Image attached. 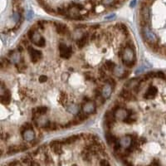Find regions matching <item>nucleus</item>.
I'll list each match as a JSON object with an SVG mask.
<instances>
[{"label": "nucleus", "instance_id": "dca6fc26", "mask_svg": "<svg viewBox=\"0 0 166 166\" xmlns=\"http://www.w3.org/2000/svg\"><path fill=\"white\" fill-rule=\"evenodd\" d=\"M54 24H55V27H56V30H57V32L59 34L66 35L69 33L68 28L65 24L60 23H55Z\"/></svg>", "mask_w": 166, "mask_h": 166}, {"label": "nucleus", "instance_id": "20e7f679", "mask_svg": "<svg viewBox=\"0 0 166 166\" xmlns=\"http://www.w3.org/2000/svg\"><path fill=\"white\" fill-rule=\"evenodd\" d=\"M140 17H141V25H142V27L146 26L147 23H149V17H150V11H149V6L141 3Z\"/></svg>", "mask_w": 166, "mask_h": 166}, {"label": "nucleus", "instance_id": "f3484780", "mask_svg": "<svg viewBox=\"0 0 166 166\" xmlns=\"http://www.w3.org/2000/svg\"><path fill=\"white\" fill-rule=\"evenodd\" d=\"M81 138L80 135H73V136H70V137L64 139L63 140V144H71L75 143L76 140H79Z\"/></svg>", "mask_w": 166, "mask_h": 166}, {"label": "nucleus", "instance_id": "7ed1b4c3", "mask_svg": "<svg viewBox=\"0 0 166 166\" xmlns=\"http://www.w3.org/2000/svg\"><path fill=\"white\" fill-rule=\"evenodd\" d=\"M141 33H142V36H143L144 40L146 41L148 44H155V43H157L156 35L149 29V28L147 25L142 27Z\"/></svg>", "mask_w": 166, "mask_h": 166}, {"label": "nucleus", "instance_id": "a878e982", "mask_svg": "<svg viewBox=\"0 0 166 166\" xmlns=\"http://www.w3.org/2000/svg\"><path fill=\"white\" fill-rule=\"evenodd\" d=\"M21 165V163H17V161H13L9 164V165Z\"/></svg>", "mask_w": 166, "mask_h": 166}, {"label": "nucleus", "instance_id": "2eb2a0df", "mask_svg": "<svg viewBox=\"0 0 166 166\" xmlns=\"http://www.w3.org/2000/svg\"><path fill=\"white\" fill-rule=\"evenodd\" d=\"M90 40V34L88 33H84V35L81 37V38L76 42V45L79 48H82L86 46V44L88 43V41Z\"/></svg>", "mask_w": 166, "mask_h": 166}, {"label": "nucleus", "instance_id": "b1692460", "mask_svg": "<svg viewBox=\"0 0 166 166\" xmlns=\"http://www.w3.org/2000/svg\"><path fill=\"white\" fill-rule=\"evenodd\" d=\"M47 76H44V75H42V76H41L40 77H39V81L42 82V83H43V82H46L47 81Z\"/></svg>", "mask_w": 166, "mask_h": 166}, {"label": "nucleus", "instance_id": "412c9836", "mask_svg": "<svg viewBox=\"0 0 166 166\" xmlns=\"http://www.w3.org/2000/svg\"><path fill=\"white\" fill-rule=\"evenodd\" d=\"M32 160H32V158H31L30 154L25 155V156H23V158H22V161L23 162V164H26V165H30Z\"/></svg>", "mask_w": 166, "mask_h": 166}, {"label": "nucleus", "instance_id": "f257e3e1", "mask_svg": "<svg viewBox=\"0 0 166 166\" xmlns=\"http://www.w3.org/2000/svg\"><path fill=\"white\" fill-rule=\"evenodd\" d=\"M41 5L43 6L46 3L50 0H38ZM67 2L64 4L65 5L70 3L72 0H67ZM126 0H81L80 3H82L85 8L89 12H92L95 8H97L98 5H103L105 7H108L110 8H117L124 3V2Z\"/></svg>", "mask_w": 166, "mask_h": 166}, {"label": "nucleus", "instance_id": "39448f33", "mask_svg": "<svg viewBox=\"0 0 166 166\" xmlns=\"http://www.w3.org/2000/svg\"><path fill=\"white\" fill-rule=\"evenodd\" d=\"M59 52H60V56L63 58L65 59H68L70 57H72V49L71 47L67 46L65 43L61 42L59 44Z\"/></svg>", "mask_w": 166, "mask_h": 166}, {"label": "nucleus", "instance_id": "4468645a", "mask_svg": "<svg viewBox=\"0 0 166 166\" xmlns=\"http://www.w3.org/2000/svg\"><path fill=\"white\" fill-rule=\"evenodd\" d=\"M157 92H158V90H157V88L155 86H150L148 88V90L146 91V92H145L144 97L145 99H153V98L155 97Z\"/></svg>", "mask_w": 166, "mask_h": 166}, {"label": "nucleus", "instance_id": "1a4fd4ad", "mask_svg": "<svg viewBox=\"0 0 166 166\" xmlns=\"http://www.w3.org/2000/svg\"><path fill=\"white\" fill-rule=\"evenodd\" d=\"M30 40L32 41L36 46L39 47L45 46V39L42 35L38 33V30L35 31L34 34L33 35V37H32V38Z\"/></svg>", "mask_w": 166, "mask_h": 166}, {"label": "nucleus", "instance_id": "9d476101", "mask_svg": "<svg viewBox=\"0 0 166 166\" xmlns=\"http://www.w3.org/2000/svg\"><path fill=\"white\" fill-rule=\"evenodd\" d=\"M28 149V146L26 145V144H17V145H11L10 147H8V149L7 150V153L8 155H13V154H16L18 152H22L24 151L26 149Z\"/></svg>", "mask_w": 166, "mask_h": 166}, {"label": "nucleus", "instance_id": "423d86ee", "mask_svg": "<svg viewBox=\"0 0 166 166\" xmlns=\"http://www.w3.org/2000/svg\"><path fill=\"white\" fill-rule=\"evenodd\" d=\"M28 51L30 59L33 63H38V61H40V59L42 57V52L40 50H38L36 48H33V47L29 46L28 47Z\"/></svg>", "mask_w": 166, "mask_h": 166}, {"label": "nucleus", "instance_id": "cd10ccee", "mask_svg": "<svg viewBox=\"0 0 166 166\" xmlns=\"http://www.w3.org/2000/svg\"><path fill=\"white\" fill-rule=\"evenodd\" d=\"M40 165L39 163H36L34 160H32L31 164H30V165Z\"/></svg>", "mask_w": 166, "mask_h": 166}, {"label": "nucleus", "instance_id": "ddd939ff", "mask_svg": "<svg viewBox=\"0 0 166 166\" xmlns=\"http://www.w3.org/2000/svg\"><path fill=\"white\" fill-rule=\"evenodd\" d=\"M114 88L112 87V86L106 82V85H105L101 88V95L105 97V99H108L111 96V93H112V90Z\"/></svg>", "mask_w": 166, "mask_h": 166}, {"label": "nucleus", "instance_id": "6ab92c4d", "mask_svg": "<svg viewBox=\"0 0 166 166\" xmlns=\"http://www.w3.org/2000/svg\"><path fill=\"white\" fill-rule=\"evenodd\" d=\"M103 67L105 68V70H107V71H113V72H114V70L115 69V67H116V66H115V63H113V62H111V61H107V62L105 63Z\"/></svg>", "mask_w": 166, "mask_h": 166}, {"label": "nucleus", "instance_id": "aec40b11", "mask_svg": "<svg viewBox=\"0 0 166 166\" xmlns=\"http://www.w3.org/2000/svg\"><path fill=\"white\" fill-rule=\"evenodd\" d=\"M59 101L63 106H65L67 104V95H66V93H64V92L61 93L60 97H59Z\"/></svg>", "mask_w": 166, "mask_h": 166}, {"label": "nucleus", "instance_id": "f03ea898", "mask_svg": "<svg viewBox=\"0 0 166 166\" xmlns=\"http://www.w3.org/2000/svg\"><path fill=\"white\" fill-rule=\"evenodd\" d=\"M121 58H122V62L125 66L128 67H132L136 63V57L135 54L134 47L126 46L122 52Z\"/></svg>", "mask_w": 166, "mask_h": 166}, {"label": "nucleus", "instance_id": "4be33fe9", "mask_svg": "<svg viewBox=\"0 0 166 166\" xmlns=\"http://www.w3.org/2000/svg\"><path fill=\"white\" fill-rule=\"evenodd\" d=\"M44 160H45V164L46 165H51L52 163V158L50 157V155H48L47 153H44Z\"/></svg>", "mask_w": 166, "mask_h": 166}, {"label": "nucleus", "instance_id": "393cba45", "mask_svg": "<svg viewBox=\"0 0 166 166\" xmlns=\"http://www.w3.org/2000/svg\"><path fill=\"white\" fill-rule=\"evenodd\" d=\"M100 165H109L110 163L108 162V161L106 160L103 159V160H101V162H100Z\"/></svg>", "mask_w": 166, "mask_h": 166}, {"label": "nucleus", "instance_id": "5701e85b", "mask_svg": "<svg viewBox=\"0 0 166 166\" xmlns=\"http://www.w3.org/2000/svg\"><path fill=\"white\" fill-rule=\"evenodd\" d=\"M156 76L159 77V78H161V79H165V75L164 74V72H156Z\"/></svg>", "mask_w": 166, "mask_h": 166}, {"label": "nucleus", "instance_id": "bb28decb", "mask_svg": "<svg viewBox=\"0 0 166 166\" xmlns=\"http://www.w3.org/2000/svg\"><path fill=\"white\" fill-rule=\"evenodd\" d=\"M17 50H18V52H23V46H22V45H18V47H17Z\"/></svg>", "mask_w": 166, "mask_h": 166}, {"label": "nucleus", "instance_id": "0eeeda50", "mask_svg": "<svg viewBox=\"0 0 166 166\" xmlns=\"http://www.w3.org/2000/svg\"><path fill=\"white\" fill-rule=\"evenodd\" d=\"M96 104L93 101H85L83 104H82V107H81V110L87 115H91L93 114L95 111H96Z\"/></svg>", "mask_w": 166, "mask_h": 166}, {"label": "nucleus", "instance_id": "f8f14e48", "mask_svg": "<svg viewBox=\"0 0 166 166\" xmlns=\"http://www.w3.org/2000/svg\"><path fill=\"white\" fill-rule=\"evenodd\" d=\"M1 94H2L0 97L1 103L4 106H8L11 101V92H9V90L5 89L3 92H2Z\"/></svg>", "mask_w": 166, "mask_h": 166}, {"label": "nucleus", "instance_id": "a211bd4d", "mask_svg": "<svg viewBox=\"0 0 166 166\" xmlns=\"http://www.w3.org/2000/svg\"><path fill=\"white\" fill-rule=\"evenodd\" d=\"M106 139L107 140V143L109 144H115V142L116 141V138L115 135H113L111 133L110 131L106 132Z\"/></svg>", "mask_w": 166, "mask_h": 166}, {"label": "nucleus", "instance_id": "6e6552de", "mask_svg": "<svg viewBox=\"0 0 166 166\" xmlns=\"http://www.w3.org/2000/svg\"><path fill=\"white\" fill-rule=\"evenodd\" d=\"M63 140H54V141H52L50 143V147L52 149V152L56 155H59L63 153Z\"/></svg>", "mask_w": 166, "mask_h": 166}, {"label": "nucleus", "instance_id": "9b49d317", "mask_svg": "<svg viewBox=\"0 0 166 166\" xmlns=\"http://www.w3.org/2000/svg\"><path fill=\"white\" fill-rule=\"evenodd\" d=\"M22 136H23V139L25 141H27V142H33L35 139V133L33 131V127L28 128L26 131L22 132Z\"/></svg>", "mask_w": 166, "mask_h": 166}]
</instances>
